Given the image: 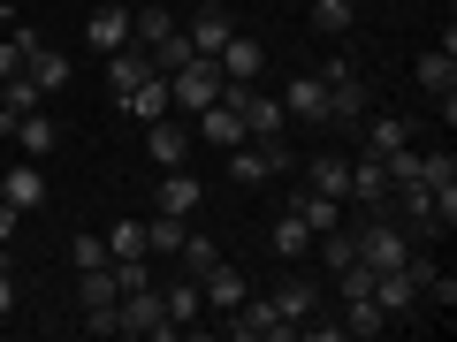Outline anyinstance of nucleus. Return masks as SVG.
Here are the masks:
<instances>
[{
  "label": "nucleus",
  "mask_w": 457,
  "mask_h": 342,
  "mask_svg": "<svg viewBox=\"0 0 457 342\" xmlns=\"http://www.w3.org/2000/svg\"><path fill=\"white\" fill-rule=\"evenodd\" d=\"M8 137H16V145L31 152V160H46V152L62 145V130H54V114H46V107H31V114H16V122H8Z\"/></svg>",
  "instance_id": "obj_14"
},
{
  "label": "nucleus",
  "mask_w": 457,
  "mask_h": 342,
  "mask_svg": "<svg viewBox=\"0 0 457 342\" xmlns=\"http://www.w3.org/2000/svg\"><path fill=\"white\" fill-rule=\"evenodd\" d=\"M305 8H312V31H328V38H343L351 23H359V8H351V0H305Z\"/></svg>",
  "instance_id": "obj_29"
},
{
  "label": "nucleus",
  "mask_w": 457,
  "mask_h": 342,
  "mask_svg": "<svg viewBox=\"0 0 457 342\" xmlns=\"http://www.w3.org/2000/svg\"><path fill=\"white\" fill-rule=\"evenodd\" d=\"M16 312V266H8V251H0V320Z\"/></svg>",
  "instance_id": "obj_35"
},
{
  "label": "nucleus",
  "mask_w": 457,
  "mask_h": 342,
  "mask_svg": "<svg viewBox=\"0 0 457 342\" xmlns=\"http://www.w3.org/2000/svg\"><path fill=\"white\" fill-rule=\"evenodd\" d=\"M374 305L389 312V320H411V312H420V289H411V274H404V266L374 274Z\"/></svg>",
  "instance_id": "obj_16"
},
{
  "label": "nucleus",
  "mask_w": 457,
  "mask_h": 342,
  "mask_svg": "<svg viewBox=\"0 0 457 342\" xmlns=\"http://www.w3.org/2000/svg\"><path fill=\"white\" fill-rule=\"evenodd\" d=\"M411 84H420V92L427 99H435V107H442V122H450V114H457V53H420V69H411Z\"/></svg>",
  "instance_id": "obj_6"
},
{
  "label": "nucleus",
  "mask_w": 457,
  "mask_h": 342,
  "mask_svg": "<svg viewBox=\"0 0 457 342\" xmlns=\"http://www.w3.org/2000/svg\"><path fill=\"white\" fill-rule=\"evenodd\" d=\"M198 297H206V312H237V305L252 297V281L221 259V266H206V274H198Z\"/></svg>",
  "instance_id": "obj_10"
},
{
  "label": "nucleus",
  "mask_w": 457,
  "mask_h": 342,
  "mask_svg": "<svg viewBox=\"0 0 457 342\" xmlns=\"http://www.w3.org/2000/svg\"><path fill=\"white\" fill-rule=\"evenodd\" d=\"M213 61H221V77H260V61H267V53H260V38H245V31H228V46L221 53H213Z\"/></svg>",
  "instance_id": "obj_20"
},
{
  "label": "nucleus",
  "mask_w": 457,
  "mask_h": 342,
  "mask_svg": "<svg viewBox=\"0 0 457 342\" xmlns=\"http://www.w3.org/2000/svg\"><path fill=\"white\" fill-rule=\"evenodd\" d=\"M183 236H191V221H176V213H153L145 221V251H168V259H176Z\"/></svg>",
  "instance_id": "obj_27"
},
{
  "label": "nucleus",
  "mask_w": 457,
  "mask_h": 342,
  "mask_svg": "<svg viewBox=\"0 0 457 342\" xmlns=\"http://www.w3.org/2000/svg\"><path fill=\"white\" fill-rule=\"evenodd\" d=\"M137 130H145V152H153V167H191V114H153V122H137Z\"/></svg>",
  "instance_id": "obj_4"
},
{
  "label": "nucleus",
  "mask_w": 457,
  "mask_h": 342,
  "mask_svg": "<svg viewBox=\"0 0 457 342\" xmlns=\"http://www.w3.org/2000/svg\"><path fill=\"white\" fill-rule=\"evenodd\" d=\"M114 107L130 114V122H153V114H168V77H145V84H130V92H114Z\"/></svg>",
  "instance_id": "obj_18"
},
{
  "label": "nucleus",
  "mask_w": 457,
  "mask_h": 342,
  "mask_svg": "<svg viewBox=\"0 0 457 342\" xmlns=\"http://www.w3.org/2000/svg\"><path fill=\"white\" fill-rule=\"evenodd\" d=\"M213 99H221V61H213V53H191V61L168 77V107L198 114V107H213Z\"/></svg>",
  "instance_id": "obj_2"
},
{
  "label": "nucleus",
  "mask_w": 457,
  "mask_h": 342,
  "mask_svg": "<svg viewBox=\"0 0 457 342\" xmlns=\"http://www.w3.org/2000/svg\"><path fill=\"white\" fill-rule=\"evenodd\" d=\"M275 312L290 320V335H297V327H305L312 312H320V281H312V274H282V289H275Z\"/></svg>",
  "instance_id": "obj_11"
},
{
  "label": "nucleus",
  "mask_w": 457,
  "mask_h": 342,
  "mask_svg": "<svg viewBox=\"0 0 457 342\" xmlns=\"http://www.w3.org/2000/svg\"><path fill=\"white\" fill-rule=\"evenodd\" d=\"M359 145L374 152V160H389V152L411 145V122H404V114H366V122H359Z\"/></svg>",
  "instance_id": "obj_12"
},
{
  "label": "nucleus",
  "mask_w": 457,
  "mask_h": 342,
  "mask_svg": "<svg viewBox=\"0 0 457 342\" xmlns=\"http://www.w3.org/2000/svg\"><path fill=\"white\" fill-rule=\"evenodd\" d=\"M0 198H8L16 213H38V206H46V167H38L31 152H23V160L8 167V175H0Z\"/></svg>",
  "instance_id": "obj_8"
},
{
  "label": "nucleus",
  "mask_w": 457,
  "mask_h": 342,
  "mask_svg": "<svg viewBox=\"0 0 457 342\" xmlns=\"http://www.w3.org/2000/svg\"><path fill=\"white\" fill-rule=\"evenodd\" d=\"M336 327H343V335H359V342H374L381 327H389V312H381L374 297H351V305H343V320H336Z\"/></svg>",
  "instance_id": "obj_21"
},
{
  "label": "nucleus",
  "mask_w": 457,
  "mask_h": 342,
  "mask_svg": "<svg viewBox=\"0 0 457 342\" xmlns=\"http://www.w3.org/2000/svg\"><path fill=\"white\" fill-rule=\"evenodd\" d=\"M176 259H183V274H206V266H221V244H213V236H206V228H191V236H183V251H176Z\"/></svg>",
  "instance_id": "obj_25"
},
{
  "label": "nucleus",
  "mask_w": 457,
  "mask_h": 342,
  "mask_svg": "<svg viewBox=\"0 0 457 342\" xmlns=\"http://www.w3.org/2000/svg\"><path fill=\"white\" fill-rule=\"evenodd\" d=\"M8 236H16V206L0 198V251H8Z\"/></svg>",
  "instance_id": "obj_36"
},
{
  "label": "nucleus",
  "mask_w": 457,
  "mask_h": 342,
  "mask_svg": "<svg viewBox=\"0 0 457 342\" xmlns=\"http://www.w3.org/2000/svg\"><path fill=\"white\" fill-rule=\"evenodd\" d=\"M221 327L237 342H275V335H290V320L275 312V297H245L237 312H221Z\"/></svg>",
  "instance_id": "obj_5"
},
{
  "label": "nucleus",
  "mask_w": 457,
  "mask_h": 342,
  "mask_svg": "<svg viewBox=\"0 0 457 342\" xmlns=\"http://www.w3.org/2000/svg\"><path fill=\"white\" fill-rule=\"evenodd\" d=\"M38 46H46V38H38V31H31V23H16V31L0 38V77H23V61H31V53H38Z\"/></svg>",
  "instance_id": "obj_22"
},
{
  "label": "nucleus",
  "mask_w": 457,
  "mask_h": 342,
  "mask_svg": "<svg viewBox=\"0 0 457 342\" xmlns=\"http://www.w3.org/2000/svg\"><path fill=\"white\" fill-rule=\"evenodd\" d=\"M320 84H328V130H359L366 114H374V92H366V77H359L351 53L320 61Z\"/></svg>",
  "instance_id": "obj_1"
},
{
  "label": "nucleus",
  "mask_w": 457,
  "mask_h": 342,
  "mask_svg": "<svg viewBox=\"0 0 457 342\" xmlns=\"http://www.w3.org/2000/svg\"><path fill=\"white\" fill-rule=\"evenodd\" d=\"M228 31H237V23H228V8H221V0H206V8H198V16L183 23L191 53H221V46H228Z\"/></svg>",
  "instance_id": "obj_13"
},
{
  "label": "nucleus",
  "mask_w": 457,
  "mask_h": 342,
  "mask_svg": "<svg viewBox=\"0 0 457 342\" xmlns=\"http://www.w3.org/2000/svg\"><path fill=\"white\" fill-rule=\"evenodd\" d=\"M168 31H176V8H130V46H153Z\"/></svg>",
  "instance_id": "obj_28"
},
{
  "label": "nucleus",
  "mask_w": 457,
  "mask_h": 342,
  "mask_svg": "<svg viewBox=\"0 0 457 342\" xmlns=\"http://www.w3.org/2000/svg\"><path fill=\"white\" fill-rule=\"evenodd\" d=\"M267 244H275V259H312V228H305V213H297V206H282L275 213V236H267Z\"/></svg>",
  "instance_id": "obj_15"
},
{
  "label": "nucleus",
  "mask_w": 457,
  "mask_h": 342,
  "mask_svg": "<svg viewBox=\"0 0 457 342\" xmlns=\"http://www.w3.org/2000/svg\"><path fill=\"white\" fill-rule=\"evenodd\" d=\"M161 305H168V320H176V327H198V312H206V297H198V281L183 274L176 289H161Z\"/></svg>",
  "instance_id": "obj_24"
},
{
  "label": "nucleus",
  "mask_w": 457,
  "mask_h": 342,
  "mask_svg": "<svg viewBox=\"0 0 457 342\" xmlns=\"http://www.w3.org/2000/svg\"><path fill=\"white\" fill-rule=\"evenodd\" d=\"M107 274H114V289L130 297V289H153V266L145 259H107Z\"/></svg>",
  "instance_id": "obj_33"
},
{
  "label": "nucleus",
  "mask_w": 457,
  "mask_h": 342,
  "mask_svg": "<svg viewBox=\"0 0 457 342\" xmlns=\"http://www.w3.org/2000/svg\"><path fill=\"white\" fill-rule=\"evenodd\" d=\"M69 259H77V274H92V266H107V236H77V244H69Z\"/></svg>",
  "instance_id": "obj_34"
},
{
  "label": "nucleus",
  "mask_w": 457,
  "mask_h": 342,
  "mask_svg": "<svg viewBox=\"0 0 457 342\" xmlns=\"http://www.w3.org/2000/svg\"><path fill=\"white\" fill-rule=\"evenodd\" d=\"M114 335H145V342H168V335H183V327L168 320L161 289H130L122 305H114Z\"/></svg>",
  "instance_id": "obj_3"
},
{
  "label": "nucleus",
  "mask_w": 457,
  "mask_h": 342,
  "mask_svg": "<svg viewBox=\"0 0 457 342\" xmlns=\"http://www.w3.org/2000/svg\"><path fill=\"white\" fill-rule=\"evenodd\" d=\"M290 206L305 213V228H312V236H320V228H336V221H343V198H320V191H305V198H290Z\"/></svg>",
  "instance_id": "obj_32"
},
{
  "label": "nucleus",
  "mask_w": 457,
  "mask_h": 342,
  "mask_svg": "<svg viewBox=\"0 0 457 342\" xmlns=\"http://www.w3.org/2000/svg\"><path fill=\"white\" fill-rule=\"evenodd\" d=\"M275 99H282L290 122H328V84H320V69H312V77H290Z\"/></svg>",
  "instance_id": "obj_9"
},
{
  "label": "nucleus",
  "mask_w": 457,
  "mask_h": 342,
  "mask_svg": "<svg viewBox=\"0 0 457 342\" xmlns=\"http://www.w3.org/2000/svg\"><path fill=\"white\" fill-rule=\"evenodd\" d=\"M312 191H320V198H343V191H351V160H336V152H312Z\"/></svg>",
  "instance_id": "obj_26"
},
{
  "label": "nucleus",
  "mask_w": 457,
  "mask_h": 342,
  "mask_svg": "<svg viewBox=\"0 0 457 342\" xmlns=\"http://www.w3.org/2000/svg\"><path fill=\"white\" fill-rule=\"evenodd\" d=\"M31 107H46V92H38L31 77H0V137H8V122L31 114Z\"/></svg>",
  "instance_id": "obj_19"
},
{
  "label": "nucleus",
  "mask_w": 457,
  "mask_h": 342,
  "mask_svg": "<svg viewBox=\"0 0 457 342\" xmlns=\"http://www.w3.org/2000/svg\"><path fill=\"white\" fill-rule=\"evenodd\" d=\"M84 38H92L99 53H114V46H130V8H92V16H84Z\"/></svg>",
  "instance_id": "obj_17"
},
{
  "label": "nucleus",
  "mask_w": 457,
  "mask_h": 342,
  "mask_svg": "<svg viewBox=\"0 0 457 342\" xmlns=\"http://www.w3.org/2000/svg\"><path fill=\"white\" fill-rule=\"evenodd\" d=\"M107 259H153L145 251V221H114L107 228Z\"/></svg>",
  "instance_id": "obj_30"
},
{
  "label": "nucleus",
  "mask_w": 457,
  "mask_h": 342,
  "mask_svg": "<svg viewBox=\"0 0 457 342\" xmlns=\"http://www.w3.org/2000/svg\"><path fill=\"white\" fill-rule=\"evenodd\" d=\"M145 53H153V69H161V77H176V69L191 61V38H183V23H176V31H168V38H153Z\"/></svg>",
  "instance_id": "obj_31"
},
{
  "label": "nucleus",
  "mask_w": 457,
  "mask_h": 342,
  "mask_svg": "<svg viewBox=\"0 0 457 342\" xmlns=\"http://www.w3.org/2000/svg\"><path fill=\"white\" fill-rule=\"evenodd\" d=\"M198 198H206V183L191 175V167H161V191H153V213H176V221H191Z\"/></svg>",
  "instance_id": "obj_7"
},
{
  "label": "nucleus",
  "mask_w": 457,
  "mask_h": 342,
  "mask_svg": "<svg viewBox=\"0 0 457 342\" xmlns=\"http://www.w3.org/2000/svg\"><path fill=\"white\" fill-rule=\"evenodd\" d=\"M260 8H267V0H260Z\"/></svg>",
  "instance_id": "obj_37"
},
{
  "label": "nucleus",
  "mask_w": 457,
  "mask_h": 342,
  "mask_svg": "<svg viewBox=\"0 0 457 342\" xmlns=\"http://www.w3.org/2000/svg\"><path fill=\"white\" fill-rule=\"evenodd\" d=\"M23 77H31V84H38V92H46V99H54V92H62V84H69V61H62V53H54V46H38V53H31V61H23Z\"/></svg>",
  "instance_id": "obj_23"
}]
</instances>
